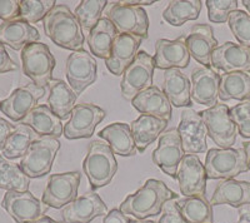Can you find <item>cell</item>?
Listing matches in <instances>:
<instances>
[{"label": "cell", "instance_id": "obj_1", "mask_svg": "<svg viewBox=\"0 0 250 223\" xmlns=\"http://www.w3.org/2000/svg\"><path fill=\"white\" fill-rule=\"evenodd\" d=\"M178 200V195L171 192L163 180L148 179L144 186L123 201L120 211L137 220H146L162 213L165 202Z\"/></svg>", "mask_w": 250, "mask_h": 223}, {"label": "cell", "instance_id": "obj_2", "mask_svg": "<svg viewBox=\"0 0 250 223\" xmlns=\"http://www.w3.org/2000/svg\"><path fill=\"white\" fill-rule=\"evenodd\" d=\"M46 37L64 49L79 52L84 44V34L77 17L66 5H55L44 19Z\"/></svg>", "mask_w": 250, "mask_h": 223}, {"label": "cell", "instance_id": "obj_3", "mask_svg": "<svg viewBox=\"0 0 250 223\" xmlns=\"http://www.w3.org/2000/svg\"><path fill=\"white\" fill-rule=\"evenodd\" d=\"M83 169L93 189L108 186L118 169L117 159L110 146L102 140H93L89 143Z\"/></svg>", "mask_w": 250, "mask_h": 223}, {"label": "cell", "instance_id": "obj_4", "mask_svg": "<svg viewBox=\"0 0 250 223\" xmlns=\"http://www.w3.org/2000/svg\"><path fill=\"white\" fill-rule=\"evenodd\" d=\"M24 74L33 80L35 86L46 88L53 79L55 58L46 44L30 43L21 50Z\"/></svg>", "mask_w": 250, "mask_h": 223}, {"label": "cell", "instance_id": "obj_5", "mask_svg": "<svg viewBox=\"0 0 250 223\" xmlns=\"http://www.w3.org/2000/svg\"><path fill=\"white\" fill-rule=\"evenodd\" d=\"M204 167L207 177L210 179H234L240 173L249 171L243 148L210 149Z\"/></svg>", "mask_w": 250, "mask_h": 223}, {"label": "cell", "instance_id": "obj_6", "mask_svg": "<svg viewBox=\"0 0 250 223\" xmlns=\"http://www.w3.org/2000/svg\"><path fill=\"white\" fill-rule=\"evenodd\" d=\"M207 127L208 135L220 149H229L235 143L238 128L230 117V109L227 104L216 103L211 108L199 112Z\"/></svg>", "mask_w": 250, "mask_h": 223}, {"label": "cell", "instance_id": "obj_7", "mask_svg": "<svg viewBox=\"0 0 250 223\" xmlns=\"http://www.w3.org/2000/svg\"><path fill=\"white\" fill-rule=\"evenodd\" d=\"M154 69V57L144 50L138 52L133 63L123 73V79L120 83L123 97L126 100H133L139 93L153 87Z\"/></svg>", "mask_w": 250, "mask_h": 223}, {"label": "cell", "instance_id": "obj_8", "mask_svg": "<svg viewBox=\"0 0 250 223\" xmlns=\"http://www.w3.org/2000/svg\"><path fill=\"white\" fill-rule=\"evenodd\" d=\"M59 148L60 142L57 138L44 137L35 140L21 158L20 168L29 178L44 177L50 173Z\"/></svg>", "mask_w": 250, "mask_h": 223}, {"label": "cell", "instance_id": "obj_9", "mask_svg": "<svg viewBox=\"0 0 250 223\" xmlns=\"http://www.w3.org/2000/svg\"><path fill=\"white\" fill-rule=\"evenodd\" d=\"M105 15L113 22L119 34L125 33L138 35L143 39L148 38L149 18L146 12L140 6H125L118 1H111L109 3Z\"/></svg>", "mask_w": 250, "mask_h": 223}, {"label": "cell", "instance_id": "obj_10", "mask_svg": "<svg viewBox=\"0 0 250 223\" xmlns=\"http://www.w3.org/2000/svg\"><path fill=\"white\" fill-rule=\"evenodd\" d=\"M1 207L17 223L34 222L44 217L49 207L26 192H6L1 201Z\"/></svg>", "mask_w": 250, "mask_h": 223}, {"label": "cell", "instance_id": "obj_11", "mask_svg": "<svg viewBox=\"0 0 250 223\" xmlns=\"http://www.w3.org/2000/svg\"><path fill=\"white\" fill-rule=\"evenodd\" d=\"M80 183L79 172L55 173L49 177L42 202L55 209L64 208L66 204L77 200Z\"/></svg>", "mask_w": 250, "mask_h": 223}, {"label": "cell", "instance_id": "obj_12", "mask_svg": "<svg viewBox=\"0 0 250 223\" xmlns=\"http://www.w3.org/2000/svg\"><path fill=\"white\" fill-rule=\"evenodd\" d=\"M176 178L184 197L205 198L207 195V172L196 155H185L180 160Z\"/></svg>", "mask_w": 250, "mask_h": 223}, {"label": "cell", "instance_id": "obj_13", "mask_svg": "<svg viewBox=\"0 0 250 223\" xmlns=\"http://www.w3.org/2000/svg\"><path fill=\"white\" fill-rule=\"evenodd\" d=\"M105 118V111L93 103H82L74 107L70 119L64 126L66 139L90 138L98 124Z\"/></svg>", "mask_w": 250, "mask_h": 223}, {"label": "cell", "instance_id": "obj_14", "mask_svg": "<svg viewBox=\"0 0 250 223\" xmlns=\"http://www.w3.org/2000/svg\"><path fill=\"white\" fill-rule=\"evenodd\" d=\"M97 62L93 55L82 49L73 52L66 59L65 75L69 86L79 95L97 80Z\"/></svg>", "mask_w": 250, "mask_h": 223}, {"label": "cell", "instance_id": "obj_15", "mask_svg": "<svg viewBox=\"0 0 250 223\" xmlns=\"http://www.w3.org/2000/svg\"><path fill=\"white\" fill-rule=\"evenodd\" d=\"M45 94V88H40L35 84H28L15 89L6 99L0 100V111L13 120L21 122L35 107L38 100Z\"/></svg>", "mask_w": 250, "mask_h": 223}, {"label": "cell", "instance_id": "obj_16", "mask_svg": "<svg viewBox=\"0 0 250 223\" xmlns=\"http://www.w3.org/2000/svg\"><path fill=\"white\" fill-rule=\"evenodd\" d=\"M178 132L182 138L185 155H196L207 152L208 131L199 112L185 109L180 117Z\"/></svg>", "mask_w": 250, "mask_h": 223}, {"label": "cell", "instance_id": "obj_17", "mask_svg": "<svg viewBox=\"0 0 250 223\" xmlns=\"http://www.w3.org/2000/svg\"><path fill=\"white\" fill-rule=\"evenodd\" d=\"M185 156L178 129H170L160 135L158 148L153 152V162L165 175L176 178L180 160Z\"/></svg>", "mask_w": 250, "mask_h": 223}, {"label": "cell", "instance_id": "obj_18", "mask_svg": "<svg viewBox=\"0 0 250 223\" xmlns=\"http://www.w3.org/2000/svg\"><path fill=\"white\" fill-rule=\"evenodd\" d=\"M108 207L99 195L89 192L66 204L62 211V218L65 223H90L97 217L106 216Z\"/></svg>", "mask_w": 250, "mask_h": 223}, {"label": "cell", "instance_id": "obj_19", "mask_svg": "<svg viewBox=\"0 0 250 223\" xmlns=\"http://www.w3.org/2000/svg\"><path fill=\"white\" fill-rule=\"evenodd\" d=\"M211 66L224 73L250 72V48L227 42L214 49Z\"/></svg>", "mask_w": 250, "mask_h": 223}, {"label": "cell", "instance_id": "obj_20", "mask_svg": "<svg viewBox=\"0 0 250 223\" xmlns=\"http://www.w3.org/2000/svg\"><path fill=\"white\" fill-rule=\"evenodd\" d=\"M190 62V53L188 50L187 38L179 37L175 40L159 39L155 43L154 63L158 69L187 68Z\"/></svg>", "mask_w": 250, "mask_h": 223}, {"label": "cell", "instance_id": "obj_21", "mask_svg": "<svg viewBox=\"0 0 250 223\" xmlns=\"http://www.w3.org/2000/svg\"><path fill=\"white\" fill-rule=\"evenodd\" d=\"M220 75L211 68L195 69L191 75L190 98L193 102L209 108L218 103Z\"/></svg>", "mask_w": 250, "mask_h": 223}, {"label": "cell", "instance_id": "obj_22", "mask_svg": "<svg viewBox=\"0 0 250 223\" xmlns=\"http://www.w3.org/2000/svg\"><path fill=\"white\" fill-rule=\"evenodd\" d=\"M143 42L142 37L133 34H122L115 38L111 48L110 57L105 60L106 68L114 75H123L129 66L133 63Z\"/></svg>", "mask_w": 250, "mask_h": 223}, {"label": "cell", "instance_id": "obj_23", "mask_svg": "<svg viewBox=\"0 0 250 223\" xmlns=\"http://www.w3.org/2000/svg\"><path fill=\"white\" fill-rule=\"evenodd\" d=\"M188 50L198 63L205 68L211 66V54L218 48V40L214 37L213 28L208 24H196L187 37Z\"/></svg>", "mask_w": 250, "mask_h": 223}, {"label": "cell", "instance_id": "obj_24", "mask_svg": "<svg viewBox=\"0 0 250 223\" xmlns=\"http://www.w3.org/2000/svg\"><path fill=\"white\" fill-rule=\"evenodd\" d=\"M40 39L38 29L21 19L4 22L0 24V44L8 45L14 50H23L30 43Z\"/></svg>", "mask_w": 250, "mask_h": 223}, {"label": "cell", "instance_id": "obj_25", "mask_svg": "<svg viewBox=\"0 0 250 223\" xmlns=\"http://www.w3.org/2000/svg\"><path fill=\"white\" fill-rule=\"evenodd\" d=\"M211 206H228L240 208L250 204V182L236 179H223L216 184L210 200Z\"/></svg>", "mask_w": 250, "mask_h": 223}, {"label": "cell", "instance_id": "obj_26", "mask_svg": "<svg viewBox=\"0 0 250 223\" xmlns=\"http://www.w3.org/2000/svg\"><path fill=\"white\" fill-rule=\"evenodd\" d=\"M131 104L142 114L153 115L165 122H169L171 118L170 102L158 87L153 86L139 93L131 100Z\"/></svg>", "mask_w": 250, "mask_h": 223}, {"label": "cell", "instance_id": "obj_27", "mask_svg": "<svg viewBox=\"0 0 250 223\" xmlns=\"http://www.w3.org/2000/svg\"><path fill=\"white\" fill-rule=\"evenodd\" d=\"M20 124L30 127L38 135H44V137L58 138L64 133L62 119L45 104L35 107L20 122Z\"/></svg>", "mask_w": 250, "mask_h": 223}, {"label": "cell", "instance_id": "obj_28", "mask_svg": "<svg viewBox=\"0 0 250 223\" xmlns=\"http://www.w3.org/2000/svg\"><path fill=\"white\" fill-rule=\"evenodd\" d=\"M163 92L171 106L189 107L191 104L190 82L180 69H168L164 73Z\"/></svg>", "mask_w": 250, "mask_h": 223}, {"label": "cell", "instance_id": "obj_29", "mask_svg": "<svg viewBox=\"0 0 250 223\" xmlns=\"http://www.w3.org/2000/svg\"><path fill=\"white\" fill-rule=\"evenodd\" d=\"M99 135L103 139L108 140L114 155H119L123 157H131L137 155L138 149L129 124L120 123V122L109 124L99 132Z\"/></svg>", "mask_w": 250, "mask_h": 223}, {"label": "cell", "instance_id": "obj_30", "mask_svg": "<svg viewBox=\"0 0 250 223\" xmlns=\"http://www.w3.org/2000/svg\"><path fill=\"white\" fill-rule=\"evenodd\" d=\"M119 35L118 29L108 18H102L88 34V44L90 52L100 59L110 57L111 48L115 38Z\"/></svg>", "mask_w": 250, "mask_h": 223}, {"label": "cell", "instance_id": "obj_31", "mask_svg": "<svg viewBox=\"0 0 250 223\" xmlns=\"http://www.w3.org/2000/svg\"><path fill=\"white\" fill-rule=\"evenodd\" d=\"M167 127L168 122L153 115L142 114L137 120H134L130 124V129L138 152H145V149L162 134Z\"/></svg>", "mask_w": 250, "mask_h": 223}, {"label": "cell", "instance_id": "obj_32", "mask_svg": "<svg viewBox=\"0 0 250 223\" xmlns=\"http://www.w3.org/2000/svg\"><path fill=\"white\" fill-rule=\"evenodd\" d=\"M49 86H50L48 97L49 108L60 119H66L74 109L78 95L64 80L53 79Z\"/></svg>", "mask_w": 250, "mask_h": 223}, {"label": "cell", "instance_id": "obj_33", "mask_svg": "<svg viewBox=\"0 0 250 223\" xmlns=\"http://www.w3.org/2000/svg\"><path fill=\"white\" fill-rule=\"evenodd\" d=\"M219 98L222 102L250 99V72L224 73L220 75Z\"/></svg>", "mask_w": 250, "mask_h": 223}, {"label": "cell", "instance_id": "obj_34", "mask_svg": "<svg viewBox=\"0 0 250 223\" xmlns=\"http://www.w3.org/2000/svg\"><path fill=\"white\" fill-rule=\"evenodd\" d=\"M176 204L187 223H214L213 206L207 197L180 198Z\"/></svg>", "mask_w": 250, "mask_h": 223}, {"label": "cell", "instance_id": "obj_35", "mask_svg": "<svg viewBox=\"0 0 250 223\" xmlns=\"http://www.w3.org/2000/svg\"><path fill=\"white\" fill-rule=\"evenodd\" d=\"M202 0H174L169 1L168 6L163 12V19L173 26H180L188 20L199 18L202 10Z\"/></svg>", "mask_w": 250, "mask_h": 223}, {"label": "cell", "instance_id": "obj_36", "mask_svg": "<svg viewBox=\"0 0 250 223\" xmlns=\"http://www.w3.org/2000/svg\"><path fill=\"white\" fill-rule=\"evenodd\" d=\"M38 140V134L30 127L25 124H19L6 139L3 148V156L6 159H17L23 158L28 152L29 147Z\"/></svg>", "mask_w": 250, "mask_h": 223}, {"label": "cell", "instance_id": "obj_37", "mask_svg": "<svg viewBox=\"0 0 250 223\" xmlns=\"http://www.w3.org/2000/svg\"><path fill=\"white\" fill-rule=\"evenodd\" d=\"M30 178L18 164L12 163L3 155L0 156V189L8 192H26Z\"/></svg>", "mask_w": 250, "mask_h": 223}, {"label": "cell", "instance_id": "obj_38", "mask_svg": "<svg viewBox=\"0 0 250 223\" xmlns=\"http://www.w3.org/2000/svg\"><path fill=\"white\" fill-rule=\"evenodd\" d=\"M106 0H83L75 9L74 15L85 32L90 33L91 29L102 19L103 10L105 9Z\"/></svg>", "mask_w": 250, "mask_h": 223}, {"label": "cell", "instance_id": "obj_39", "mask_svg": "<svg viewBox=\"0 0 250 223\" xmlns=\"http://www.w3.org/2000/svg\"><path fill=\"white\" fill-rule=\"evenodd\" d=\"M55 0H21L19 19L29 24H35L45 19L46 15L55 8Z\"/></svg>", "mask_w": 250, "mask_h": 223}, {"label": "cell", "instance_id": "obj_40", "mask_svg": "<svg viewBox=\"0 0 250 223\" xmlns=\"http://www.w3.org/2000/svg\"><path fill=\"white\" fill-rule=\"evenodd\" d=\"M228 23L239 44L250 48V15L243 10H235L230 14Z\"/></svg>", "mask_w": 250, "mask_h": 223}, {"label": "cell", "instance_id": "obj_41", "mask_svg": "<svg viewBox=\"0 0 250 223\" xmlns=\"http://www.w3.org/2000/svg\"><path fill=\"white\" fill-rule=\"evenodd\" d=\"M208 17L211 23L222 24L229 22L230 14L238 10L236 0H207Z\"/></svg>", "mask_w": 250, "mask_h": 223}, {"label": "cell", "instance_id": "obj_42", "mask_svg": "<svg viewBox=\"0 0 250 223\" xmlns=\"http://www.w3.org/2000/svg\"><path fill=\"white\" fill-rule=\"evenodd\" d=\"M230 117L236 124L238 132L244 138H250V99L230 109Z\"/></svg>", "mask_w": 250, "mask_h": 223}, {"label": "cell", "instance_id": "obj_43", "mask_svg": "<svg viewBox=\"0 0 250 223\" xmlns=\"http://www.w3.org/2000/svg\"><path fill=\"white\" fill-rule=\"evenodd\" d=\"M159 223H187L183 218L179 208H178L176 201L170 200L168 202H165Z\"/></svg>", "mask_w": 250, "mask_h": 223}, {"label": "cell", "instance_id": "obj_44", "mask_svg": "<svg viewBox=\"0 0 250 223\" xmlns=\"http://www.w3.org/2000/svg\"><path fill=\"white\" fill-rule=\"evenodd\" d=\"M20 15V0H0V19L17 20Z\"/></svg>", "mask_w": 250, "mask_h": 223}, {"label": "cell", "instance_id": "obj_45", "mask_svg": "<svg viewBox=\"0 0 250 223\" xmlns=\"http://www.w3.org/2000/svg\"><path fill=\"white\" fill-rule=\"evenodd\" d=\"M18 68L17 63L10 58L4 45L0 44V73H8Z\"/></svg>", "mask_w": 250, "mask_h": 223}, {"label": "cell", "instance_id": "obj_46", "mask_svg": "<svg viewBox=\"0 0 250 223\" xmlns=\"http://www.w3.org/2000/svg\"><path fill=\"white\" fill-rule=\"evenodd\" d=\"M14 129L15 127L9 123L8 120L0 118V151H3L4 146L6 143V139H8V137Z\"/></svg>", "mask_w": 250, "mask_h": 223}, {"label": "cell", "instance_id": "obj_47", "mask_svg": "<svg viewBox=\"0 0 250 223\" xmlns=\"http://www.w3.org/2000/svg\"><path fill=\"white\" fill-rule=\"evenodd\" d=\"M130 220L124 215L120 209H111L108 215L104 217L103 223H129Z\"/></svg>", "mask_w": 250, "mask_h": 223}, {"label": "cell", "instance_id": "obj_48", "mask_svg": "<svg viewBox=\"0 0 250 223\" xmlns=\"http://www.w3.org/2000/svg\"><path fill=\"white\" fill-rule=\"evenodd\" d=\"M236 223H250V204L239 208V221Z\"/></svg>", "mask_w": 250, "mask_h": 223}, {"label": "cell", "instance_id": "obj_49", "mask_svg": "<svg viewBox=\"0 0 250 223\" xmlns=\"http://www.w3.org/2000/svg\"><path fill=\"white\" fill-rule=\"evenodd\" d=\"M118 3L125 6H140L142 8L143 5H151L155 1L153 0H124V1H118Z\"/></svg>", "mask_w": 250, "mask_h": 223}, {"label": "cell", "instance_id": "obj_50", "mask_svg": "<svg viewBox=\"0 0 250 223\" xmlns=\"http://www.w3.org/2000/svg\"><path fill=\"white\" fill-rule=\"evenodd\" d=\"M243 149H244L245 156H247V164L250 171V142H244L243 143Z\"/></svg>", "mask_w": 250, "mask_h": 223}, {"label": "cell", "instance_id": "obj_51", "mask_svg": "<svg viewBox=\"0 0 250 223\" xmlns=\"http://www.w3.org/2000/svg\"><path fill=\"white\" fill-rule=\"evenodd\" d=\"M29 223H65V222H59V221L53 220V218L48 217V216H44V217L39 218V220L34 221V222H29Z\"/></svg>", "mask_w": 250, "mask_h": 223}, {"label": "cell", "instance_id": "obj_52", "mask_svg": "<svg viewBox=\"0 0 250 223\" xmlns=\"http://www.w3.org/2000/svg\"><path fill=\"white\" fill-rule=\"evenodd\" d=\"M129 223H159L155 221H148V220H130Z\"/></svg>", "mask_w": 250, "mask_h": 223}, {"label": "cell", "instance_id": "obj_53", "mask_svg": "<svg viewBox=\"0 0 250 223\" xmlns=\"http://www.w3.org/2000/svg\"><path fill=\"white\" fill-rule=\"evenodd\" d=\"M243 4H244V6L247 8V10L249 12L250 15V0H243Z\"/></svg>", "mask_w": 250, "mask_h": 223}]
</instances>
